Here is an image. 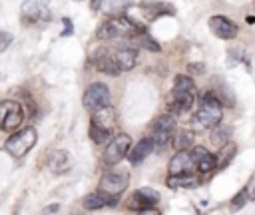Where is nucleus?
<instances>
[{"label": "nucleus", "instance_id": "nucleus-7", "mask_svg": "<svg viewBox=\"0 0 255 215\" xmlns=\"http://www.w3.org/2000/svg\"><path fill=\"white\" fill-rule=\"evenodd\" d=\"M157 203H159V193L153 191V189H149V187H141V189H135L129 195L128 209L147 213V211H155V205Z\"/></svg>", "mask_w": 255, "mask_h": 215}, {"label": "nucleus", "instance_id": "nucleus-12", "mask_svg": "<svg viewBox=\"0 0 255 215\" xmlns=\"http://www.w3.org/2000/svg\"><path fill=\"white\" fill-rule=\"evenodd\" d=\"M189 153H191V159H193L195 169L199 173H209V171H213L217 167V157L211 151H207L203 145H195Z\"/></svg>", "mask_w": 255, "mask_h": 215}, {"label": "nucleus", "instance_id": "nucleus-27", "mask_svg": "<svg viewBox=\"0 0 255 215\" xmlns=\"http://www.w3.org/2000/svg\"><path fill=\"white\" fill-rule=\"evenodd\" d=\"M64 26H66V30L62 32V36H70L72 34V20L70 18H64Z\"/></svg>", "mask_w": 255, "mask_h": 215}, {"label": "nucleus", "instance_id": "nucleus-24", "mask_svg": "<svg viewBox=\"0 0 255 215\" xmlns=\"http://www.w3.org/2000/svg\"><path fill=\"white\" fill-rule=\"evenodd\" d=\"M137 40H139V44L143 46V48H147V50H151V52H159V44L153 40V38H149L145 32H141L139 36H135Z\"/></svg>", "mask_w": 255, "mask_h": 215}, {"label": "nucleus", "instance_id": "nucleus-31", "mask_svg": "<svg viewBox=\"0 0 255 215\" xmlns=\"http://www.w3.org/2000/svg\"><path fill=\"white\" fill-rule=\"evenodd\" d=\"M253 2H255V0H253Z\"/></svg>", "mask_w": 255, "mask_h": 215}, {"label": "nucleus", "instance_id": "nucleus-23", "mask_svg": "<svg viewBox=\"0 0 255 215\" xmlns=\"http://www.w3.org/2000/svg\"><path fill=\"white\" fill-rule=\"evenodd\" d=\"M233 153H235V145L233 143H225V145H221V151H219V155H215L217 157V167H225L231 159H233Z\"/></svg>", "mask_w": 255, "mask_h": 215}, {"label": "nucleus", "instance_id": "nucleus-4", "mask_svg": "<svg viewBox=\"0 0 255 215\" xmlns=\"http://www.w3.org/2000/svg\"><path fill=\"white\" fill-rule=\"evenodd\" d=\"M112 102V96H110V88L102 82H94L86 88L84 92V98H82V104L86 109L90 111H96V109H102L106 106H110Z\"/></svg>", "mask_w": 255, "mask_h": 215}, {"label": "nucleus", "instance_id": "nucleus-20", "mask_svg": "<svg viewBox=\"0 0 255 215\" xmlns=\"http://www.w3.org/2000/svg\"><path fill=\"white\" fill-rule=\"evenodd\" d=\"M128 6H129V0H102L100 10L110 14V16H120Z\"/></svg>", "mask_w": 255, "mask_h": 215}, {"label": "nucleus", "instance_id": "nucleus-28", "mask_svg": "<svg viewBox=\"0 0 255 215\" xmlns=\"http://www.w3.org/2000/svg\"><path fill=\"white\" fill-rule=\"evenodd\" d=\"M90 6H92V10H94V12H98V10L102 8V0H92V4H90Z\"/></svg>", "mask_w": 255, "mask_h": 215}, {"label": "nucleus", "instance_id": "nucleus-21", "mask_svg": "<svg viewBox=\"0 0 255 215\" xmlns=\"http://www.w3.org/2000/svg\"><path fill=\"white\" fill-rule=\"evenodd\" d=\"M191 143H193V131H189V129H181V131H177L175 137H173V147H175V151H179V149H189Z\"/></svg>", "mask_w": 255, "mask_h": 215}, {"label": "nucleus", "instance_id": "nucleus-3", "mask_svg": "<svg viewBox=\"0 0 255 215\" xmlns=\"http://www.w3.org/2000/svg\"><path fill=\"white\" fill-rule=\"evenodd\" d=\"M36 141H38V131H36L32 125H28V127H22V129L14 131V133L6 139L4 149H6V153L12 155V157H24V155L36 145Z\"/></svg>", "mask_w": 255, "mask_h": 215}, {"label": "nucleus", "instance_id": "nucleus-11", "mask_svg": "<svg viewBox=\"0 0 255 215\" xmlns=\"http://www.w3.org/2000/svg\"><path fill=\"white\" fill-rule=\"evenodd\" d=\"M209 28L221 40H233L237 36V32H239L237 24L231 22L229 18H225V16H211L209 18Z\"/></svg>", "mask_w": 255, "mask_h": 215}, {"label": "nucleus", "instance_id": "nucleus-26", "mask_svg": "<svg viewBox=\"0 0 255 215\" xmlns=\"http://www.w3.org/2000/svg\"><path fill=\"white\" fill-rule=\"evenodd\" d=\"M12 40H14V36L10 32H0V52H4L12 44Z\"/></svg>", "mask_w": 255, "mask_h": 215}, {"label": "nucleus", "instance_id": "nucleus-14", "mask_svg": "<svg viewBox=\"0 0 255 215\" xmlns=\"http://www.w3.org/2000/svg\"><path fill=\"white\" fill-rule=\"evenodd\" d=\"M92 127H98V129H104L106 133L112 135L114 131V125H116V117H114V109L112 106H106L102 109H96L94 115H92Z\"/></svg>", "mask_w": 255, "mask_h": 215}, {"label": "nucleus", "instance_id": "nucleus-15", "mask_svg": "<svg viewBox=\"0 0 255 215\" xmlns=\"http://www.w3.org/2000/svg\"><path fill=\"white\" fill-rule=\"evenodd\" d=\"M114 60H116V66L120 68V72H128L135 66V60H137V52L133 48H120L116 52H112Z\"/></svg>", "mask_w": 255, "mask_h": 215}, {"label": "nucleus", "instance_id": "nucleus-30", "mask_svg": "<svg viewBox=\"0 0 255 215\" xmlns=\"http://www.w3.org/2000/svg\"><path fill=\"white\" fill-rule=\"evenodd\" d=\"M249 197H251V199H255V187L251 189V193H249Z\"/></svg>", "mask_w": 255, "mask_h": 215}, {"label": "nucleus", "instance_id": "nucleus-10", "mask_svg": "<svg viewBox=\"0 0 255 215\" xmlns=\"http://www.w3.org/2000/svg\"><path fill=\"white\" fill-rule=\"evenodd\" d=\"M118 205V195H110L102 189L94 191V193H88L84 199H82V207L88 209V211H98V209H104V207H114Z\"/></svg>", "mask_w": 255, "mask_h": 215}, {"label": "nucleus", "instance_id": "nucleus-8", "mask_svg": "<svg viewBox=\"0 0 255 215\" xmlns=\"http://www.w3.org/2000/svg\"><path fill=\"white\" fill-rule=\"evenodd\" d=\"M175 131V117L171 113H163L153 121L151 127V139L155 147H165Z\"/></svg>", "mask_w": 255, "mask_h": 215}, {"label": "nucleus", "instance_id": "nucleus-17", "mask_svg": "<svg viewBox=\"0 0 255 215\" xmlns=\"http://www.w3.org/2000/svg\"><path fill=\"white\" fill-rule=\"evenodd\" d=\"M199 183V179L193 173H169L165 179V185L171 189H189L195 187Z\"/></svg>", "mask_w": 255, "mask_h": 215}, {"label": "nucleus", "instance_id": "nucleus-2", "mask_svg": "<svg viewBox=\"0 0 255 215\" xmlns=\"http://www.w3.org/2000/svg\"><path fill=\"white\" fill-rule=\"evenodd\" d=\"M195 104V84L189 76H175L173 80V92L169 98V106L175 113L189 111Z\"/></svg>", "mask_w": 255, "mask_h": 215}, {"label": "nucleus", "instance_id": "nucleus-6", "mask_svg": "<svg viewBox=\"0 0 255 215\" xmlns=\"http://www.w3.org/2000/svg\"><path fill=\"white\" fill-rule=\"evenodd\" d=\"M129 145H131V137L128 133H118L114 137H110V143L106 145L104 149V163L106 165H116L120 163L128 151H129Z\"/></svg>", "mask_w": 255, "mask_h": 215}, {"label": "nucleus", "instance_id": "nucleus-22", "mask_svg": "<svg viewBox=\"0 0 255 215\" xmlns=\"http://www.w3.org/2000/svg\"><path fill=\"white\" fill-rule=\"evenodd\" d=\"M229 141V129L227 127H223V125H213V131H211V143L213 145H217V147H221V145H225Z\"/></svg>", "mask_w": 255, "mask_h": 215}, {"label": "nucleus", "instance_id": "nucleus-18", "mask_svg": "<svg viewBox=\"0 0 255 215\" xmlns=\"http://www.w3.org/2000/svg\"><path fill=\"white\" fill-rule=\"evenodd\" d=\"M141 6V10H143V14L149 18V20H153V18H157V16H163V14H169V16H173L175 14V8L171 6V4H165V2H141L139 4Z\"/></svg>", "mask_w": 255, "mask_h": 215}, {"label": "nucleus", "instance_id": "nucleus-29", "mask_svg": "<svg viewBox=\"0 0 255 215\" xmlns=\"http://www.w3.org/2000/svg\"><path fill=\"white\" fill-rule=\"evenodd\" d=\"M48 211H58V205H52V207H46L44 209V213H48Z\"/></svg>", "mask_w": 255, "mask_h": 215}, {"label": "nucleus", "instance_id": "nucleus-9", "mask_svg": "<svg viewBox=\"0 0 255 215\" xmlns=\"http://www.w3.org/2000/svg\"><path fill=\"white\" fill-rule=\"evenodd\" d=\"M128 183H129V173L124 171V169H112V171H106L100 179V189L110 193V195H118L124 193L128 189Z\"/></svg>", "mask_w": 255, "mask_h": 215}, {"label": "nucleus", "instance_id": "nucleus-19", "mask_svg": "<svg viewBox=\"0 0 255 215\" xmlns=\"http://www.w3.org/2000/svg\"><path fill=\"white\" fill-rule=\"evenodd\" d=\"M70 165H72L70 153L64 151V149H56V151H52L50 157H48V167H50V171H54V173H64Z\"/></svg>", "mask_w": 255, "mask_h": 215}, {"label": "nucleus", "instance_id": "nucleus-16", "mask_svg": "<svg viewBox=\"0 0 255 215\" xmlns=\"http://www.w3.org/2000/svg\"><path fill=\"white\" fill-rule=\"evenodd\" d=\"M153 139L151 137H143V139H139L137 143H135V147L128 153V159H129V163H133V165H137V163H141L151 151H153Z\"/></svg>", "mask_w": 255, "mask_h": 215}, {"label": "nucleus", "instance_id": "nucleus-25", "mask_svg": "<svg viewBox=\"0 0 255 215\" xmlns=\"http://www.w3.org/2000/svg\"><path fill=\"white\" fill-rule=\"evenodd\" d=\"M247 197H249L247 189H241V191L231 199V209H233V211H235V209H241V207L247 203Z\"/></svg>", "mask_w": 255, "mask_h": 215}, {"label": "nucleus", "instance_id": "nucleus-13", "mask_svg": "<svg viewBox=\"0 0 255 215\" xmlns=\"http://www.w3.org/2000/svg\"><path fill=\"white\" fill-rule=\"evenodd\" d=\"M167 169H169V173H193L195 171V163L191 159V153L187 149H179L169 159Z\"/></svg>", "mask_w": 255, "mask_h": 215}, {"label": "nucleus", "instance_id": "nucleus-1", "mask_svg": "<svg viewBox=\"0 0 255 215\" xmlns=\"http://www.w3.org/2000/svg\"><path fill=\"white\" fill-rule=\"evenodd\" d=\"M223 117V104L215 96V92H203L199 98V108L193 113V123L207 129L221 121Z\"/></svg>", "mask_w": 255, "mask_h": 215}, {"label": "nucleus", "instance_id": "nucleus-5", "mask_svg": "<svg viewBox=\"0 0 255 215\" xmlns=\"http://www.w3.org/2000/svg\"><path fill=\"white\" fill-rule=\"evenodd\" d=\"M24 121V111L18 102H0V131H16Z\"/></svg>", "mask_w": 255, "mask_h": 215}]
</instances>
